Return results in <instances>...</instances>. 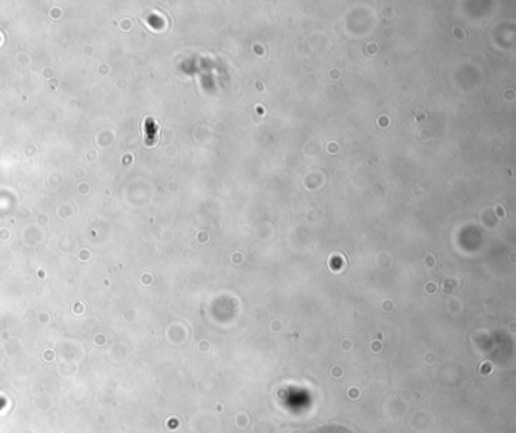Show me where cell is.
<instances>
[{
  "instance_id": "cell-1",
  "label": "cell",
  "mask_w": 516,
  "mask_h": 433,
  "mask_svg": "<svg viewBox=\"0 0 516 433\" xmlns=\"http://www.w3.org/2000/svg\"><path fill=\"white\" fill-rule=\"evenodd\" d=\"M306 433H352L350 430H347L346 427L342 426H323L318 427V429L311 430V432Z\"/></svg>"
}]
</instances>
